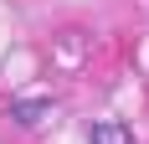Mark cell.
Returning a JSON list of instances; mask_svg holds the SVG:
<instances>
[{"mask_svg": "<svg viewBox=\"0 0 149 144\" xmlns=\"http://www.w3.org/2000/svg\"><path fill=\"white\" fill-rule=\"evenodd\" d=\"M88 144H134V134H129V124H123V118H93Z\"/></svg>", "mask_w": 149, "mask_h": 144, "instance_id": "obj_1", "label": "cell"}, {"mask_svg": "<svg viewBox=\"0 0 149 144\" xmlns=\"http://www.w3.org/2000/svg\"><path fill=\"white\" fill-rule=\"evenodd\" d=\"M46 113H52V103H46V98H15V103H10V118H15V124H26V129H31V124H41Z\"/></svg>", "mask_w": 149, "mask_h": 144, "instance_id": "obj_2", "label": "cell"}]
</instances>
